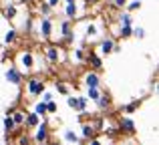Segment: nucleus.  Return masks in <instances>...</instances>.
Segmentation results:
<instances>
[{
	"instance_id": "f257e3e1",
	"label": "nucleus",
	"mask_w": 159,
	"mask_h": 145,
	"mask_svg": "<svg viewBox=\"0 0 159 145\" xmlns=\"http://www.w3.org/2000/svg\"><path fill=\"white\" fill-rule=\"evenodd\" d=\"M43 91H44V83L40 79H30L28 81V95L39 97V95H43Z\"/></svg>"
},
{
	"instance_id": "f03ea898",
	"label": "nucleus",
	"mask_w": 159,
	"mask_h": 145,
	"mask_svg": "<svg viewBox=\"0 0 159 145\" xmlns=\"http://www.w3.org/2000/svg\"><path fill=\"white\" fill-rule=\"evenodd\" d=\"M47 139H48V125H47V121L44 123H40V127L36 129V133H34V141L36 143H47Z\"/></svg>"
},
{
	"instance_id": "7ed1b4c3",
	"label": "nucleus",
	"mask_w": 159,
	"mask_h": 145,
	"mask_svg": "<svg viewBox=\"0 0 159 145\" xmlns=\"http://www.w3.org/2000/svg\"><path fill=\"white\" fill-rule=\"evenodd\" d=\"M39 30H40V36H43L44 40L51 39V32H52V22H51V18H43V20H40Z\"/></svg>"
},
{
	"instance_id": "20e7f679",
	"label": "nucleus",
	"mask_w": 159,
	"mask_h": 145,
	"mask_svg": "<svg viewBox=\"0 0 159 145\" xmlns=\"http://www.w3.org/2000/svg\"><path fill=\"white\" fill-rule=\"evenodd\" d=\"M61 34H62V40H65V43H73L75 40V34H73V30H70L69 20H65V22L61 24Z\"/></svg>"
},
{
	"instance_id": "39448f33",
	"label": "nucleus",
	"mask_w": 159,
	"mask_h": 145,
	"mask_svg": "<svg viewBox=\"0 0 159 145\" xmlns=\"http://www.w3.org/2000/svg\"><path fill=\"white\" fill-rule=\"evenodd\" d=\"M6 81L12 83V85H20V81H22V73L18 71V69H8L6 71Z\"/></svg>"
},
{
	"instance_id": "423d86ee",
	"label": "nucleus",
	"mask_w": 159,
	"mask_h": 145,
	"mask_svg": "<svg viewBox=\"0 0 159 145\" xmlns=\"http://www.w3.org/2000/svg\"><path fill=\"white\" fill-rule=\"evenodd\" d=\"M119 129L127 131V133H135V121H133L131 117H123L119 121Z\"/></svg>"
},
{
	"instance_id": "0eeeda50",
	"label": "nucleus",
	"mask_w": 159,
	"mask_h": 145,
	"mask_svg": "<svg viewBox=\"0 0 159 145\" xmlns=\"http://www.w3.org/2000/svg\"><path fill=\"white\" fill-rule=\"evenodd\" d=\"M85 83H87V87H99L101 85V77H99L97 73H87Z\"/></svg>"
},
{
	"instance_id": "6e6552de",
	"label": "nucleus",
	"mask_w": 159,
	"mask_h": 145,
	"mask_svg": "<svg viewBox=\"0 0 159 145\" xmlns=\"http://www.w3.org/2000/svg\"><path fill=\"white\" fill-rule=\"evenodd\" d=\"M62 139H65L66 143H73V145H79V141H81V139H79V135L75 133L73 129H66L65 135H62Z\"/></svg>"
},
{
	"instance_id": "1a4fd4ad",
	"label": "nucleus",
	"mask_w": 159,
	"mask_h": 145,
	"mask_svg": "<svg viewBox=\"0 0 159 145\" xmlns=\"http://www.w3.org/2000/svg\"><path fill=\"white\" fill-rule=\"evenodd\" d=\"M32 63H34V59H32L30 52H22V55H20V65H22L24 69H32Z\"/></svg>"
},
{
	"instance_id": "9d476101",
	"label": "nucleus",
	"mask_w": 159,
	"mask_h": 145,
	"mask_svg": "<svg viewBox=\"0 0 159 145\" xmlns=\"http://www.w3.org/2000/svg\"><path fill=\"white\" fill-rule=\"evenodd\" d=\"M81 135H83V139H87V141H89V139H93L95 137V129H93V125H83L81 127Z\"/></svg>"
},
{
	"instance_id": "9b49d317",
	"label": "nucleus",
	"mask_w": 159,
	"mask_h": 145,
	"mask_svg": "<svg viewBox=\"0 0 159 145\" xmlns=\"http://www.w3.org/2000/svg\"><path fill=\"white\" fill-rule=\"evenodd\" d=\"M65 14H66V18H75V16L79 14V6H77V2H70V4H66V8H65Z\"/></svg>"
},
{
	"instance_id": "f8f14e48",
	"label": "nucleus",
	"mask_w": 159,
	"mask_h": 145,
	"mask_svg": "<svg viewBox=\"0 0 159 145\" xmlns=\"http://www.w3.org/2000/svg\"><path fill=\"white\" fill-rule=\"evenodd\" d=\"M58 57H61V52H58V48L57 47H51L47 51V59H48V63H58Z\"/></svg>"
},
{
	"instance_id": "ddd939ff",
	"label": "nucleus",
	"mask_w": 159,
	"mask_h": 145,
	"mask_svg": "<svg viewBox=\"0 0 159 145\" xmlns=\"http://www.w3.org/2000/svg\"><path fill=\"white\" fill-rule=\"evenodd\" d=\"M16 39H18V32H16L14 28H10V30H6V34H4V44L16 43Z\"/></svg>"
},
{
	"instance_id": "4468645a",
	"label": "nucleus",
	"mask_w": 159,
	"mask_h": 145,
	"mask_svg": "<svg viewBox=\"0 0 159 145\" xmlns=\"http://www.w3.org/2000/svg\"><path fill=\"white\" fill-rule=\"evenodd\" d=\"M16 12H18V10H16V6H14V4H8V6H6V8L2 10V14L6 16L8 20H12V18L16 16Z\"/></svg>"
},
{
	"instance_id": "2eb2a0df",
	"label": "nucleus",
	"mask_w": 159,
	"mask_h": 145,
	"mask_svg": "<svg viewBox=\"0 0 159 145\" xmlns=\"http://www.w3.org/2000/svg\"><path fill=\"white\" fill-rule=\"evenodd\" d=\"M89 63H91L93 69H101L103 67V59L99 55H89Z\"/></svg>"
},
{
	"instance_id": "dca6fc26",
	"label": "nucleus",
	"mask_w": 159,
	"mask_h": 145,
	"mask_svg": "<svg viewBox=\"0 0 159 145\" xmlns=\"http://www.w3.org/2000/svg\"><path fill=\"white\" fill-rule=\"evenodd\" d=\"M113 48H115V43H113L111 39H105V40L101 43V51L105 52V55H109V52H111Z\"/></svg>"
},
{
	"instance_id": "f3484780",
	"label": "nucleus",
	"mask_w": 159,
	"mask_h": 145,
	"mask_svg": "<svg viewBox=\"0 0 159 145\" xmlns=\"http://www.w3.org/2000/svg\"><path fill=\"white\" fill-rule=\"evenodd\" d=\"M119 34L123 36V39H129V36L133 34V26H131V24H121V28H119Z\"/></svg>"
},
{
	"instance_id": "a211bd4d",
	"label": "nucleus",
	"mask_w": 159,
	"mask_h": 145,
	"mask_svg": "<svg viewBox=\"0 0 159 145\" xmlns=\"http://www.w3.org/2000/svg\"><path fill=\"white\" fill-rule=\"evenodd\" d=\"M87 97H79L77 99V107H75V111H79V113H85L87 111Z\"/></svg>"
},
{
	"instance_id": "6ab92c4d",
	"label": "nucleus",
	"mask_w": 159,
	"mask_h": 145,
	"mask_svg": "<svg viewBox=\"0 0 159 145\" xmlns=\"http://www.w3.org/2000/svg\"><path fill=\"white\" fill-rule=\"evenodd\" d=\"M24 121H26V125L28 127H36V125H39V115H36V113H30V115H28V117H24Z\"/></svg>"
},
{
	"instance_id": "aec40b11",
	"label": "nucleus",
	"mask_w": 159,
	"mask_h": 145,
	"mask_svg": "<svg viewBox=\"0 0 159 145\" xmlns=\"http://www.w3.org/2000/svg\"><path fill=\"white\" fill-rule=\"evenodd\" d=\"M34 113L39 115V117H43V115H47V103H44V101L36 103V105H34Z\"/></svg>"
},
{
	"instance_id": "412c9836",
	"label": "nucleus",
	"mask_w": 159,
	"mask_h": 145,
	"mask_svg": "<svg viewBox=\"0 0 159 145\" xmlns=\"http://www.w3.org/2000/svg\"><path fill=\"white\" fill-rule=\"evenodd\" d=\"M14 121H12V117L10 115H6V117H4V131H6V133H10L12 129H14Z\"/></svg>"
},
{
	"instance_id": "4be33fe9",
	"label": "nucleus",
	"mask_w": 159,
	"mask_h": 145,
	"mask_svg": "<svg viewBox=\"0 0 159 145\" xmlns=\"http://www.w3.org/2000/svg\"><path fill=\"white\" fill-rule=\"evenodd\" d=\"M97 107H99V109H107V107H109V97H107V95H99Z\"/></svg>"
},
{
	"instance_id": "5701e85b",
	"label": "nucleus",
	"mask_w": 159,
	"mask_h": 145,
	"mask_svg": "<svg viewBox=\"0 0 159 145\" xmlns=\"http://www.w3.org/2000/svg\"><path fill=\"white\" fill-rule=\"evenodd\" d=\"M10 117H12V121H14V125H22L24 123V113L22 111H16V113L10 115Z\"/></svg>"
},
{
	"instance_id": "b1692460",
	"label": "nucleus",
	"mask_w": 159,
	"mask_h": 145,
	"mask_svg": "<svg viewBox=\"0 0 159 145\" xmlns=\"http://www.w3.org/2000/svg\"><path fill=\"white\" fill-rule=\"evenodd\" d=\"M125 6H127V12H135V10H139V8H141V0H133V2L125 4Z\"/></svg>"
},
{
	"instance_id": "393cba45",
	"label": "nucleus",
	"mask_w": 159,
	"mask_h": 145,
	"mask_svg": "<svg viewBox=\"0 0 159 145\" xmlns=\"http://www.w3.org/2000/svg\"><path fill=\"white\" fill-rule=\"evenodd\" d=\"M99 95H101V89L99 87H89V99H93V101H97Z\"/></svg>"
},
{
	"instance_id": "a878e982",
	"label": "nucleus",
	"mask_w": 159,
	"mask_h": 145,
	"mask_svg": "<svg viewBox=\"0 0 159 145\" xmlns=\"http://www.w3.org/2000/svg\"><path fill=\"white\" fill-rule=\"evenodd\" d=\"M40 14H43V18H51L52 6H48V4H43V8H40Z\"/></svg>"
},
{
	"instance_id": "bb28decb",
	"label": "nucleus",
	"mask_w": 159,
	"mask_h": 145,
	"mask_svg": "<svg viewBox=\"0 0 159 145\" xmlns=\"http://www.w3.org/2000/svg\"><path fill=\"white\" fill-rule=\"evenodd\" d=\"M119 22L121 24H131V16H129V12H123V14L119 16Z\"/></svg>"
},
{
	"instance_id": "cd10ccee",
	"label": "nucleus",
	"mask_w": 159,
	"mask_h": 145,
	"mask_svg": "<svg viewBox=\"0 0 159 145\" xmlns=\"http://www.w3.org/2000/svg\"><path fill=\"white\" fill-rule=\"evenodd\" d=\"M47 113H57V103L52 101H47Z\"/></svg>"
},
{
	"instance_id": "c85d7f7f",
	"label": "nucleus",
	"mask_w": 159,
	"mask_h": 145,
	"mask_svg": "<svg viewBox=\"0 0 159 145\" xmlns=\"http://www.w3.org/2000/svg\"><path fill=\"white\" fill-rule=\"evenodd\" d=\"M133 34H135L137 39H145V28H141V26L133 28Z\"/></svg>"
},
{
	"instance_id": "c756f323",
	"label": "nucleus",
	"mask_w": 159,
	"mask_h": 145,
	"mask_svg": "<svg viewBox=\"0 0 159 145\" xmlns=\"http://www.w3.org/2000/svg\"><path fill=\"white\" fill-rule=\"evenodd\" d=\"M137 107H139V103H135V101L129 103V105L125 107V113H133V111H137Z\"/></svg>"
},
{
	"instance_id": "7c9ffc66",
	"label": "nucleus",
	"mask_w": 159,
	"mask_h": 145,
	"mask_svg": "<svg viewBox=\"0 0 159 145\" xmlns=\"http://www.w3.org/2000/svg\"><path fill=\"white\" fill-rule=\"evenodd\" d=\"M97 34V26H95V24H89V26H87V36H95Z\"/></svg>"
},
{
	"instance_id": "2f4dec72",
	"label": "nucleus",
	"mask_w": 159,
	"mask_h": 145,
	"mask_svg": "<svg viewBox=\"0 0 159 145\" xmlns=\"http://www.w3.org/2000/svg\"><path fill=\"white\" fill-rule=\"evenodd\" d=\"M57 89H58V93L69 95V87H66V85H62V83H57Z\"/></svg>"
},
{
	"instance_id": "473e14b6",
	"label": "nucleus",
	"mask_w": 159,
	"mask_h": 145,
	"mask_svg": "<svg viewBox=\"0 0 159 145\" xmlns=\"http://www.w3.org/2000/svg\"><path fill=\"white\" fill-rule=\"evenodd\" d=\"M22 28H24V32H30L32 30V20L26 18V20H24V24H22Z\"/></svg>"
},
{
	"instance_id": "72a5a7b5",
	"label": "nucleus",
	"mask_w": 159,
	"mask_h": 145,
	"mask_svg": "<svg viewBox=\"0 0 159 145\" xmlns=\"http://www.w3.org/2000/svg\"><path fill=\"white\" fill-rule=\"evenodd\" d=\"M125 4H127V0H113V6L117 8H125Z\"/></svg>"
},
{
	"instance_id": "f704fd0d",
	"label": "nucleus",
	"mask_w": 159,
	"mask_h": 145,
	"mask_svg": "<svg viewBox=\"0 0 159 145\" xmlns=\"http://www.w3.org/2000/svg\"><path fill=\"white\" fill-rule=\"evenodd\" d=\"M75 57H77V61H83V59H85V52H83V48H79V51L75 52Z\"/></svg>"
},
{
	"instance_id": "c9c22d12",
	"label": "nucleus",
	"mask_w": 159,
	"mask_h": 145,
	"mask_svg": "<svg viewBox=\"0 0 159 145\" xmlns=\"http://www.w3.org/2000/svg\"><path fill=\"white\" fill-rule=\"evenodd\" d=\"M43 99H44V103L51 101V99H52V93H48V91H43Z\"/></svg>"
},
{
	"instance_id": "e433bc0d",
	"label": "nucleus",
	"mask_w": 159,
	"mask_h": 145,
	"mask_svg": "<svg viewBox=\"0 0 159 145\" xmlns=\"http://www.w3.org/2000/svg\"><path fill=\"white\" fill-rule=\"evenodd\" d=\"M69 107H70V109L77 107V97H69Z\"/></svg>"
},
{
	"instance_id": "4c0bfd02",
	"label": "nucleus",
	"mask_w": 159,
	"mask_h": 145,
	"mask_svg": "<svg viewBox=\"0 0 159 145\" xmlns=\"http://www.w3.org/2000/svg\"><path fill=\"white\" fill-rule=\"evenodd\" d=\"M18 143H20V145H30V141H28V137H24V135L18 139Z\"/></svg>"
},
{
	"instance_id": "58836bf2",
	"label": "nucleus",
	"mask_w": 159,
	"mask_h": 145,
	"mask_svg": "<svg viewBox=\"0 0 159 145\" xmlns=\"http://www.w3.org/2000/svg\"><path fill=\"white\" fill-rule=\"evenodd\" d=\"M58 2H61V0H47V4H48V6H52V8H57Z\"/></svg>"
},
{
	"instance_id": "ea45409f",
	"label": "nucleus",
	"mask_w": 159,
	"mask_h": 145,
	"mask_svg": "<svg viewBox=\"0 0 159 145\" xmlns=\"http://www.w3.org/2000/svg\"><path fill=\"white\" fill-rule=\"evenodd\" d=\"M89 145H101V143H99V141H97V139H95V137H93V139H89Z\"/></svg>"
},
{
	"instance_id": "a19ab883",
	"label": "nucleus",
	"mask_w": 159,
	"mask_h": 145,
	"mask_svg": "<svg viewBox=\"0 0 159 145\" xmlns=\"http://www.w3.org/2000/svg\"><path fill=\"white\" fill-rule=\"evenodd\" d=\"M65 2H66V4H70V2H77V0H65Z\"/></svg>"
},
{
	"instance_id": "79ce46f5",
	"label": "nucleus",
	"mask_w": 159,
	"mask_h": 145,
	"mask_svg": "<svg viewBox=\"0 0 159 145\" xmlns=\"http://www.w3.org/2000/svg\"><path fill=\"white\" fill-rule=\"evenodd\" d=\"M52 145H58V143H52Z\"/></svg>"
},
{
	"instance_id": "37998d69",
	"label": "nucleus",
	"mask_w": 159,
	"mask_h": 145,
	"mask_svg": "<svg viewBox=\"0 0 159 145\" xmlns=\"http://www.w3.org/2000/svg\"><path fill=\"white\" fill-rule=\"evenodd\" d=\"M0 48H2V44H0Z\"/></svg>"
}]
</instances>
